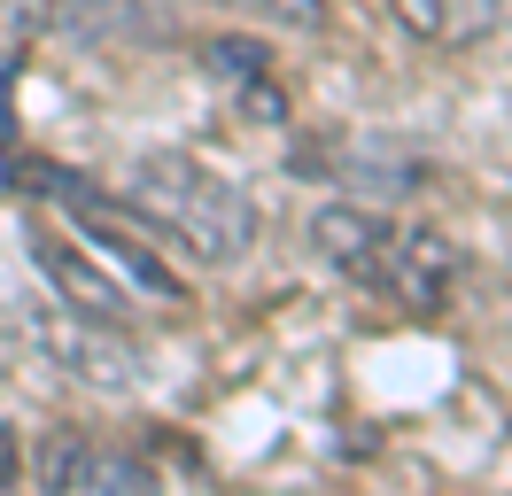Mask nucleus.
<instances>
[{"instance_id":"obj_3","label":"nucleus","mask_w":512,"mask_h":496,"mask_svg":"<svg viewBox=\"0 0 512 496\" xmlns=\"http://www.w3.org/2000/svg\"><path fill=\"white\" fill-rule=\"evenodd\" d=\"M125 210L156 233L163 256H179L194 272H218V264H241L264 233V210L249 202V186L225 179L218 163H202L187 148H148L132 155L125 171Z\"/></svg>"},{"instance_id":"obj_4","label":"nucleus","mask_w":512,"mask_h":496,"mask_svg":"<svg viewBox=\"0 0 512 496\" xmlns=\"http://www.w3.org/2000/svg\"><path fill=\"white\" fill-rule=\"evenodd\" d=\"M202 78L225 93V109L233 117L264 124V132H288V86L272 78V62H264V47L256 39H202Z\"/></svg>"},{"instance_id":"obj_7","label":"nucleus","mask_w":512,"mask_h":496,"mask_svg":"<svg viewBox=\"0 0 512 496\" xmlns=\"http://www.w3.org/2000/svg\"><path fill=\"white\" fill-rule=\"evenodd\" d=\"M47 8H55V0H0V132H8L16 70H24V55H32V39L47 31Z\"/></svg>"},{"instance_id":"obj_6","label":"nucleus","mask_w":512,"mask_h":496,"mask_svg":"<svg viewBox=\"0 0 512 496\" xmlns=\"http://www.w3.org/2000/svg\"><path fill=\"white\" fill-rule=\"evenodd\" d=\"M388 8L427 47H474V39H489V31L505 24L512 0H388Z\"/></svg>"},{"instance_id":"obj_8","label":"nucleus","mask_w":512,"mask_h":496,"mask_svg":"<svg viewBox=\"0 0 512 496\" xmlns=\"http://www.w3.org/2000/svg\"><path fill=\"white\" fill-rule=\"evenodd\" d=\"M249 24H272V31H319L326 24V0H218Z\"/></svg>"},{"instance_id":"obj_5","label":"nucleus","mask_w":512,"mask_h":496,"mask_svg":"<svg viewBox=\"0 0 512 496\" xmlns=\"http://www.w3.org/2000/svg\"><path fill=\"white\" fill-rule=\"evenodd\" d=\"M39 489H163V473L140 450H109V442H86V434H47Z\"/></svg>"},{"instance_id":"obj_9","label":"nucleus","mask_w":512,"mask_h":496,"mask_svg":"<svg viewBox=\"0 0 512 496\" xmlns=\"http://www.w3.org/2000/svg\"><path fill=\"white\" fill-rule=\"evenodd\" d=\"M8 473H16V442L0 434V481H8Z\"/></svg>"},{"instance_id":"obj_2","label":"nucleus","mask_w":512,"mask_h":496,"mask_svg":"<svg viewBox=\"0 0 512 496\" xmlns=\"http://www.w3.org/2000/svg\"><path fill=\"white\" fill-rule=\"evenodd\" d=\"M311 248H319L326 272H342L357 295L404 310V318H443L458 295V272H466L450 233L373 210V202H326L311 217Z\"/></svg>"},{"instance_id":"obj_1","label":"nucleus","mask_w":512,"mask_h":496,"mask_svg":"<svg viewBox=\"0 0 512 496\" xmlns=\"http://www.w3.org/2000/svg\"><path fill=\"white\" fill-rule=\"evenodd\" d=\"M24 194H32V264L55 287L63 310H86L101 326H132V310H179L187 279L156 248V233L125 210V194L94 186L86 171H55V163H24Z\"/></svg>"}]
</instances>
